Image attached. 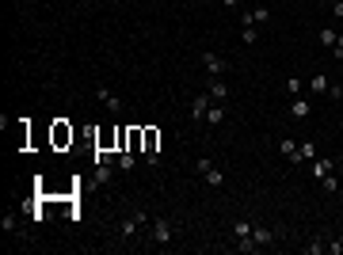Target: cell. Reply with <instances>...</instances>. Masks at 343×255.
<instances>
[{"label":"cell","mask_w":343,"mask_h":255,"mask_svg":"<svg viewBox=\"0 0 343 255\" xmlns=\"http://www.w3.org/2000/svg\"><path fill=\"white\" fill-rule=\"evenodd\" d=\"M206 92H210V99H214V103H225V99H229V88H225V80H221V77L210 80V88H206Z\"/></svg>","instance_id":"cell-5"},{"label":"cell","mask_w":343,"mask_h":255,"mask_svg":"<svg viewBox=\"0 0 343 255\" xmlns=\"http://www.w3.org/2000/svg\"><path fill=\"white\" fill-rule=\"evenodd\" d=\"M305 251H309V255H320V251H328V244H320V240H313V244H309Z\"/></svg>","instance_id":"cell-22"},{"label":"cell","mask_w":343,"mask_h":255,"mask_svg":"<svg viewBox=\"0 0 343 255\" xmlns=\"http://www.w3.org/2000/svg\"><path fill=\"white\" fill-rule=\"evenodd\" d=\"M206 187H221V168H217V164H214V168H210V171H206Z\"/></svg>","instance_id":"cell-14"},{"label":"cell","mask_w":343,"mask_h":255,"mask_svg":"<svg viewBox=\"0 0 343 255\" xmlns=\"http://www.w3.org/2000/svg\"><path fill=\"white\" fill-rule=\"evenodd\" d=\"M240 38H244V42L252 46V42H256V38H259V31H256V27H248V31H240Z\"/></svg>","instance_id":"cell-20"},{"label":"cell","mask_w":343,"mask_h":255,"mask_svg":"<svg viewBox=\"0 0 343 255\" xmlns=\"http://www.w3.org/2000/svg\"><path fill=\"white\" fill-rule=\"evenodd\" d=\"M252 229H256L252 221H237V225H233V236H237V240H248V236H252Z\"/></svg>","instance_id":"cell-13"},{"label":"cell","mask_w":343,"mask_h":255,"mask_svg":"<svg viewBox=\"0 0 343 255\" xmlns=\"http://www.w3.org/2000/svg\"><path fill=\"white\" fill-rule=\"evenodd\" d=\"M0 229H4V232H16V217H12V213H4V221H0Z\"/></svg>","instance_id":"cell-19"},{"label":"cell","mask_w":343,"mask_h":255,"mask_svg":"<svg viewBox=\"0 0 343 255\" xmlns=\"http://www.w3.org/2000/svg\"><path fill=\"white\" fill-rule=\"evenodd\" d=\"M332 57H335V61H343V34L335 38V46H332Z\"/></svg>","instance_id":"cell-24"},{"label":"cell","mask_w":343,"mask_h":255,"mask_svg":"<svg viewBox=\"0 0 343 255\" xmlns=\"http://www.w3.org/2000/svg\"><path fill=\"white\" fill-rule=\"evenodd\" d=\"M202 65H206V73H210V77H225L229 61H221L217 53H210V50H206V53H202Z\"/></svg>","instance_id":"cell-1"},{"label":"cell","mask_w":343,"mask_h":255,"mask_svg":"<svg viewBox=\"0 0 343 255\" xmlns=\"http://www.w3.org/2000/svg\"><path fill=\"white\" fill-rule=\"evenodd\" d=\"M328 88H332V80H328L324 73H317V77H313V92H328Z\"/></svg>","instance_id":"cell-15"},{"label":"cell","mask_w":343,"mask_h":255,"mask_svg":"<svg viewBox=\"0 0 343 255\" xmlns=\"http://www.w3.org/2000/svg\"><path fill=\"white\" fill-rule=\"evenodd\" d=\"M317 38H320V42H324V46H328V50H332V46H335V38H339V34H335V31H320V34H317Z\"/></svg>","instance_id":"cell-17"},{"label":"cell","mask_w":343,"mask_h":255,"mask_svg":"<svg viewBox=\"0 0 343 255\" xmlns=\"http://www.w3.org/2000/svg\"><path fill=\"white\" fill-rule=\"evenodd\" d=\"M290 114H294V118H309V114H313V103H309L305 95H294V103H290Z\"/></svg>","instance_id":"cell-4"},{"label":"cell","mask_w":343,"mask_h":255,"mask_svg":"<svg viewBox=\"0 0 343 255\" xmlns=\"http://www.w3.org/2000/svg\"><path fill=\"white\" fill-rule=\"evenodd\" d=\"M267 19H271V12H267L263 4H259V8H252L248 16H244V27H256V23H267Z\"/></svg>","instance_id":"cell-9"},{"label":"cell","mask_w":343,"mask_h":255,"mask_svg":"<svg viewBox=\"0 0 343 255\" xmlns=\"http://www.w3.org/2000/svg\"><path fill=\"white\" fill-rule=\"evenodd\" d=\"M309 164H313V179H317V183H320L324 175H332V168H335L328 156H317V160H309Z\"/></svg>","instance_id":"cell-7"},{"label":"cell","mask_w":343,"mask_h":255,"mask_svg":"<svg viewBox=\"0 0 343 255\" xmlns=\"http://www.w3.org/2000/svg\"><path fill=\"white\" fill-rule=\"evenodd\" d=\"M320 187L332 195V190H339V179H335V175H324V179H320Z\"/></svg>","instance_id":"cell-16"},{"label":"cell","mask_w":343,"mask_h":255,"mask_svg":"<svg viewBox=\"0 0 343 255\" xmlns=\"http://www.w3.org/2000/svg\"><path fill=\"white\" fill-rule=\"evenodd\" d=\"M221 4H225V8H237V4H240V0H221Z\"/></svg>","instance_id":"cell-27"},{"label":"cell","mask_w":343,"mask_h":255,"mask_svg":"<svg viewBox=\"0 0 343 255\" xmlns=\"http://www.w3.org/2000/svg\"><path fill=\"white\" fill-rule=\"evenodd\" d=\"M119 168H126V171L134 168V153H122V156H119Z\"/></svg>","instance_id":"cell-23"},{"label":"cell","mask_w":343,"mask_h":255,"mask_svg":"<svg viewBox=\"0 0 343 255\" xmlns=\"http://www.w3.org/2000/svg\"><path fill=\"white\" fill-rule=\"evenodd\" d=\"M328 95H332V99H343V84H332V88H328Z\"/></svg>","instance_id":"cell-25"},{"label":"cell","mask_w":343,"mask_h":255,"mask_svg":"<svg viewBox=\"0 0 343 255\" xmlns=\"http://www.w3.org/2000/svg\"><path fill=\"white\" fill-rule=\"evenodd\" d=\"M286 92H290V95H301V77H290V80H286Z\"/></svg>","instance_id":"cell-18"},{"label":"cell","mask_w":343,"mask_h":255,"mask_svg":"<svg viewBox=\"0 0 343 255\" xmlns=\"http://www.w3.org/2000/svg\"><path fill=\"white\" fill-rule=\"evenodd\" d=\"M172 236H176L172 221H164V217H160V221L153 225V240H156V244H172Z\"/></svg>","instance_id":"cell-2"},{"label":"cell","mask_w":343,"mask_h":255,"mask_svg":"<svg viewBox=\"0 0 343 255\" xmlns=\"http://www.w3.org/2000/svg\"><path fill=\"white\" fill-rule=\"evenodd\" d=\"M282 153H286V156H294V153H298V141H290V137H282Z\"/></svg>","instance_id":"cell-21"},{"label":"cell","mask_w":343,"mask_h":255,"mask_svg":"<svg viewBox=\"0 0 343 255\" xmlns=\"http://www.w3.org/2000/svg\"><path fill=\"white\" fill-rule=\"evenodd\" d=\"M332 12H335V16H339V19H343V0H339V4H335V8H332Z\"/></svg>","instance_id":"cell-26"},{"label":"cell","mask_w":343,"mask_h":255,"mask_svg":"<svg viewBox=\"0 0 343 255\" xmlns=\"http://www.w3.org/2000/svg\"><path fill=\"white\" fill-rule=\"evenodd\" d=\"M99 103H103L111 114H122V99H119L115 92H107V88H99Z\"/></svg>","instance_id":"cell-6"},{"label":"cell","mask_w":343,"mask_h":255,"mask_svg":"<svg viewBox=\"0 0 343 255\" xmlns=\"http://www.w3.org/2000/svg\"><path fill=\"white\" fill-rule=\"evenodd\" d=\"M290 160H294V164H301V160H317V149H313V141H301V145H298V153H294Z\"/></svg>","instance_id":"cell-8"},{"label":"cell","mask_w":343,"mask_h":255,"mask_svg":"<svg viewBox=\"0 0 343 255\" xmlns=\"http://www.w3.org/2000/svg\"><path fill=\"white\" fill-rule=\"evenodd\" d=\"M206 122H210V126L225 122V103H210V111H206Z\"/></svg>","instance_id":"cell-10"},{"label":"cell","mask_w":343,"mask_h":255,"mask_svg":"<svg viewBox=\"0 0 343 255\" xmlns=\"http://www.w3.org/2000/svg\"><path fill=\"white\" fill-rule=\"evenodd\" d=\"M210 103H214V99H210V92H206V95H198V99L191 103V118H195V122H202V118H206V111H210Z\"/></svg>","instance_id":"cell-3"},{"label":"cell","mask_w":343,"mask_h":255,"mask_svg":"<svg viewBox=\"0 0 343 255\" xmlns=\"http://www.w3.org/2000/svg\"><path fill=\"white\" fill-rule=\"evenodd\" d=\"M252 240H256V247H263V244H271V240H274V232L263 229V225H256V229H252Z\"/></svg>","instance_id":"cell-11"},{"label":"cell","mask_w":343,"mask_h":255,"mask_svg":"<svg viewBox=\"0 0 343 255\" xmlns=\"http://www.w3.org/2000/svg\"><path fill=\"white\" fill-rule=\"evenodd\" d=\"M65 141H73V130H69L65 122H58V126H53V145H65Z\"/></svg>","instance_id":"cell-12"}]
</instances>
